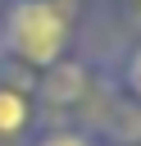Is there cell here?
I'll return each instance as SVG.
<instances>
[{
	"mask_svg": "<svg viewBox=\"0 0 141 146\" xmlns=\"http://www.w3.org/2000/svg\"><path fill=\"white\" fill-rule=\"evenodd\" d=\"M41 146H91V141H82V137H73V132H59V137H45Z\"/></svg>",
	"mask_w": 141,
	"mask_h": 146,
	"instance_id": "277c9868",
	"label": "cell"
},
{
	"mask_svg": "<svg viewBox=\"0 0 141 146\" xmlns=\"http://www.w3.org/2000/svg\"><path fill=\"white\" fill-rule=\"evenodd\" d=\"M127 82H132V91L141 96V50H136V55L127 59Z\"/></svg>",
	"mask_w": 141,
	"mask_h": 146,
	"instance_id": "3957f363",
	"label": "cell"
},
{
	"mask_svg": "<svg viewBox=\"0 0 141 146\" xmlns=\"http://www.w3.org/2000/svg\"><path fill=\"white\" fill-rule=\"evenodd\" d=\"M27 123V100L9 87H0V137H14L18 128Z\"/></svg>",
	"mask_w": 141,
	"mask_h": 146,
	"instance_id": "7a4b0ae2",
	"label": "cell"
},
{
	"mask_svg": "<svg viewBox=\"0 0 141 146\" xmlns=\"http://www.w3.org/2000/svg\"><path fill=\"white\" fill-rule=\"evenodd\" d=\"M5 32H9V46L27 64H55L59 50H64V41H68L64 18L45 0H18L9 9V18H5Z\"/></svg>",
	"mask_w": 141,
	"mask_h": 146,
	"instance_id": "6da1fadb",
	"label": "cell"
}]
</instances>
